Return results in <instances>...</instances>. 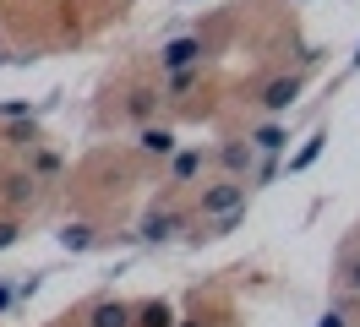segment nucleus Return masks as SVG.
I'll use <instances>...</instances> for the list:
<instances>
[{
	"instance_id": "1",
	"label": "nucleus",
	"mask_w": 360,
	"mask_h": 327,
	"mask_svg": "<svg viewBox=\"0 0 360 327\" xmlns=\"http://www.w3.org/2000/svg\"><path fill=\"white\" fill-rule=\"evenodd\" d=\"M235 207H246V180H213L197 196V218H219V213H235Z\"/></svg>"
},
{
	"instance_id": "2",
	"label": "nucleus",
	"mask_w": 360,
	"mask_h": 327,
	"mask_svg": "<svg viewBox=\"0 0 360 327\" xmlns=\"http://www.w3.org/2000/svg\"><path fill=\"white\" fill-rule=\"evenodd\" d=\"M202 65V39H175L158 49V71H191Z\"/></svg>"
},
{
	"instance_id": "3",
	"label": "nucleus",
	"mask_w": 360,
	"mask_h": 327,
	"mask_svg": "<svg viewBox=\"0 0 360 327\" xmlns=\"http://www.w3.org/2000/svg\"><path fill=\"white\" fill-rule=\"evenodd\" d=\"M295 98H300V77H273L257 104L268 109V115H284V109H295Z\"/></svg>"
},
{
	"instance_id": "4",
	"label": "nucleus",
	"mask_w": 360,
	"mask_h": 327,
	"mask_svg": "<svg viewBox=\"0 0 360 327\" xmlns=\"http://www.w3.org/2000/svg\"><path fill=\"white\" fill-rule=\"evenodd\" d=\"M219 164H224V180H246L251 164H257V148H251V142H224V148H219Z\"/></svg>"
},
{
	"instance_id": "5",
	"label": "nucleus",
	"mask_w": 360,
	"mask_h": 327,
	"mask_svg": "<svg viewBox=\"0 0 360 327\" xmlns=\"http://www.w3.org/2000/svg\"><path fill=\"white\" fill-rule=\"evenodd\" d=\"M88 327H131V305L126 300H98L88 311Z\"/></svg>"
},
{
	"instance_id": "6",
	"label": "nucleus",
	"mask_w": 360,
	"mask_h": 327,
	"mask_svg": "<svg viewBox=\"0 0 360 327\" xmlns=\"http://www.w3.org/2000/svg\"><path fill=\"white\" fill-rule=\"evenodd\" d=\"M136 148L153 153V158H169V153H175V131L169 126H142L136 131Z\"/></svg>"
},
{
	"instance_id": "7",
	"label": "nucleus",
	"mask_w": 360,
	"mask_h": 327,
	"mask_svg": "<svg viewBox=\"0 0 360 327\" xmlns=\"http://www.w3.org/2000/svg\"><path fill=\"white\" fill-rule=\"evenodd\" d=\"M131 327H175V311L164 300H142L131 305Z\"/></svg>"
},
{
	"instance_id": "8",
	"label": "nucleus",
	"mask_w": 360,
	"mask_h": 327,
	"mask_svg": "<svg viewBox=\"0 0 360 327\" xmlns=\"http://www.w3.org/2000/svg\"><path fill=\"white\" fill-rule=\"evenodd\" d=\"M202 164H207V158H202V153H197V148H186V153H169V180H175V186H186V180H191V174H202Z\"/></svg>"
},
{
	"instance_id": "9",
	"label": "nucleus",
	"mask_w": 360,
	"mask_h": 327,
	"mask_svg": "<svg viewBox=\"0 0 360 327\" xmlns=\"http://www.w3.org/2000/svg\"><path fill=\"white\" fill-rule=\"evenodd\" d=\"M246 142H251L257 153H268V158H273V153H284V148H290V131H284V126H262V131H251Z\"/></svg>"
},
{
	"instance_id": "10",
	"label": "nucleus",
	"mask_w": 360,
	"mask_h": 327,
	"mask_svg": "<svg viewBox=\"0 0 360 327\" xmlns=\"http://www.w3.org/2000/svg\"><path fill=\"white\" fill-rule=\"evenodd\" d=\"M175 229H180V213H148V218H142V240H153V245H158V240H169Z\"/></svg>"
},
{
	"instance_id": "11",
	"label": "nucleus",
	"mask_w": 360,
	"mask_h": 327,
	"mask_svg": "<svg viewBox=\"0 0 360 327\" xmlns=\"http://www.w3.org/2000/svg\"><path fill=\"white\" fill-rule=\"evenodd\" d=\"M322 148H328V131H316V136H306V148H300V153L290 158V169H295V174H300V169H311L316 158H322Z\"/></svg>"
},
{
	"instance_id": "12",
	"label": "nucleus",
	"mask_w": 360,
	"mask_h": 327,
	"mask_svg": "<svg viewBox=\"0 0 360 327\" xmlns=\"http://www.w3.org/2000/svg\"><path fill=\"white\" fill-rule=\"evenodd\" d=\"M60 245H66V251H88L93 229H88V224H66V229H60Z\"/></svg>"
},
{
	"instance_id": "13",
	"label": "nucleus",
	"mask_w": 360,
	"mask_h": 327,
	"mask_svg": "<svg viewBox=\"0 0 360 327\" xmlns=\"http://www.w3.org/2000/svg\"><path fill=\"white\" fill-rule=\"evenodd\" d=\"M197 77H202V65H191V71H169V93H191V87H197Z\"/></svg>"
},
{
	"instance_id": "14",
	"label": "nucleus",
	"mask_w": 360,
	"mask_h": 327,
	"mask_svg": "<svg viewBox=\"0 0 360 327\" xmlns=\"http://www.w3.org/2000/svg\"><path fill=\"white\" fill-rule=\"evenodd\" d=\"M153 98L158 93H131V98H126V115H131V120H148V115H153Z\"/></svg>"
},
{
	"instance_id": "15",
	"label": "nucleus",
	"mask_w": 360,
	"mask_h": 327,
	"mask_svg": "<svg viewBox=\"0 0 360 327\" xmlns=\"http://www.w3.org/2000/svg\"><path fill=\"white\" fill-rule=\"evenodd\" d=\"M6 142L11 148H33V120H17V126L6 131Z\"/></svg>"
},
{
	"instance_id": "16",
	"label": "nucleus",
	"mask_w": 360,
	"mask_h": 327,
	"mask_svg": "<svg viewBox=\"0 0 360 327\" xmlns=\"http://www.w3.org/2000/svg\"><path fill=\"white\" fill-rule=\"evenodd\" d=\"M6 186H11V202H27V196H33V186H39V180H33V174H11Z\"/></svg>"
},
{
	"instance_id": "17",
	"label": "nucleus",
	"mask_w": 360,
	"mask_h": 327,
	"mask_svg": "<svg viewBox=\"0 0 360 327\" xmlns=\"http://www.w3.org/2000/svg\"><path fill=\"white\" fill-rule=\"evenodd\" d=\"M17 240H22V224L17 218H0V251H11Z\"/></svg>"
},
{
	"instance_id": "18",
	"label": "nucleus",
	"mask_w": 360,
	"mask_h": 327,
	"mask_svg": "<svg viewBox=\"0 0 360 327\" xmlns=\"http://www.w3.org/2000/svg\"><path fill=\"white\" fill-rule=\"evenodd\" d=\"M60 169V158H55V153H39V158H33V174H55Z\"/></svg>"
},
{
	"instance_id": "19",
	"label": "nucleus",
	"mask_w": 360,
	"mask_h": 327,
	"mask_svg": "<svg viewBox=\"0 0 360 327\" xmlns=\"http://www.w3.org/2000/svg\"><path fill=\"white\" fill-rule=\"evenodd\" d=\"M344 289H355V295H360V257L344 267Z\"/></svg>"
},
{
	"instance_id": "20",
	"label": "nucleus",
	"mask_w": 360,
	"mask_h": 327,
	"mask_svg": "<svg viewBox=\"0 0 360 327\" xmlns=\"http://www.w3.org/2000/svg\"><path fill=\"white\" fill-rule=\"evenodd\" d=\"M316 327H349V322H344L338 311H328V316H322V322H316Z\"/></svg>"
},
{
	"instance_id": "21",
	"label": "nucleus",
	"mask_w": 360,
	"mask_h": 327,
	"mask_svg": "<svg viewBox=\"0 0 360 327\" xmlns=\"http://www.w3.org/2000/svg\"><path fill=\"white\" fill-rule=\"evenodd\" d=\"M175 327H202V322H175Z\"/></svg>"
},
{
	"instance_id": "22",
	"label": "nucleus",
	"mask_w": 360,
	"mask_h": 327,
	"mask_svg": "<svg viewBox=\"0 0 360 327\" xmlns=\"http://www.w3.org/2000/svg\"><path fill=\"white\" fill-rule=\"evenodd\" d=\"M355 65H360V49H355Z\"/></svg>"
}]
</instances>
